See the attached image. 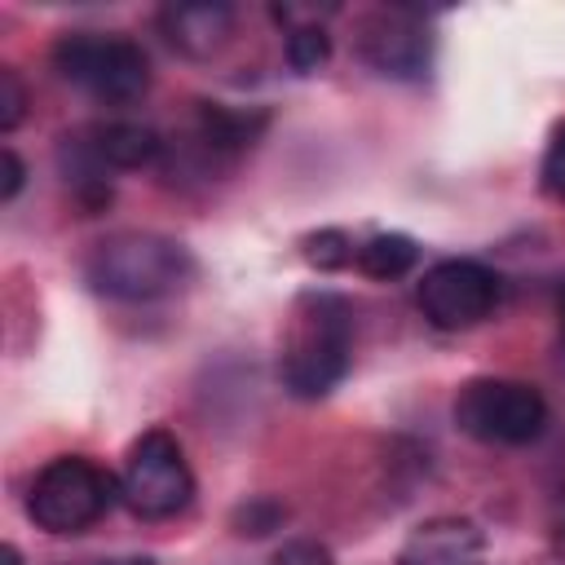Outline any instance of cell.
<instances>
[{
  "label": "cell",
  "mask_w": 565,
  "mask_h": 565,
  "mask_svg": "<svg viewBox=\"0 0 565 565\" xmlns=\"http://www.w3.org/2000/svg\"><path fill=\"white\" fill-rule=\"evenodd\" d=\"M194 278V256L185 243L168 238V234H150V230H119L106 234L102 243L88 247L84 256V282L106 296V300H124V305H141V300H159L181 291Z\"/></svg>",
  "instance_id": "6da1fadb"
},
{
  "label": "cell",
  "mask_w": 565,
  "mask_h": 565,
  "mask_svg": "<svg viewBox=\"0 0 565 565\" xmlns=\"http://www.w3.org/2000/svg\"><path fill=\"white\" fill-rule=\"evenodd\" d=\"M353 362V305L335 291H305L282 335V384L313 402L327 397Z\"/></svg>",
  "instance_id": "7a4b0ae2"
},
{
  "label": "cell",
  "mask_w": 565,
  "mask_h": 565,
  "mask_svg": "<svg viewBox=\"0 0 565 565\" xmlns=\"http://www.w3.org/2000/svg\"><path fill=\"white\" fill-rule=\"evenodd\" d=\"M53 71L106 106H132L150 88V57L115 31H66L53 44Z\"/></svg>",
  "instance_id": "3957f363"
},
{
  "label": "cell",
  "mask_w": 565,
  "mask_h": 565,
  "mask_svg": "<svg viewBox=\"0 0 565 565\" xmlns=\"http://www.w3.org/2000/svg\"><path fill=\"white\" fill-rule=\"evenodd\" d=\"M115 494L119 481H110L106 468L84 455H57L35 472L26 490V516L49 534H79L110 512Z\"/></svg>",
  "instance_id": "277c9868"
},
{
  "label": "cell",
  "mask_w": 565,
  "mask_h": 565,
  "mask_svg": "<svg viewBox=\"0 0 565 565\" xmlns=\"http://www.w3.org/2000/svg\"><path fill=\"white\" fill-rule=\"evenodd\" d=\"M455 424L486 446H530L547 428V402L525 380L481 375L455 393Z\"/></svg>",
  "instance_id": "5b68a950"
},
{
  "label": "cell",
  "mask_w": 565,
  "mask_h": 565,
  "mask_svg": "<svg viewBox=\"0 0 565 565\" xmlns=\"http://www.w3.org/2000/svg\"><path fill=\"white\" fill-rule=\"evenodd\" d=\"M119 499L146 521H163L190 508L194 472L185 463L181 441L168 428H150L128 446L119 468Z\"/></svg>",
  "instance_id": "8992f818"
},
{
  "label": "cell",
  "mask_w": 565,
  "mask_h": 565,
  "mask_svg": "<svg viewBox=\"0 0 565 565\" xmlns=\"http://www.w3.org/2000/svg\"><path fill=\"white\" fill-rule=\"evenodd\" d=\"M419 313L437 327V331H468L477 322H486L499 300H503V278L468 256H450L424 269L419 287H415Z\"/></svg>",
  "instance_id": "52a82bcc"
},
{
  "label": "cell",
  "mask_w": 565,
  "mask_h": 565,
  "mask_svg": "<svg viewBox=\"0 0 565 565\" xmlns=\"http://www.w3.org/2000/svg\"><path fill=\"white\" fill-rule=\"evenodd\" d=\"M428 26L415 9H375L362 22V57L393 79H419L428 71Z\"/></svg>",
  "instance_id": "ba28073f"
},
{
  "label": "cell",
  "mask_w": 565,
  "mask_h": 565,
  "mask_svg": "<svg viewBox=\"0 0 565 565\" xmlns=\"http://www.w3.org/2000/svg\"><path fill=\"white\" fill-rule=\"evenodd\" d=\"M486 534L468 516H433L411 530L397 552V565H481Z\"/></svg>",
  "instance_id": "9c48e42d"
},
{
  "label": "cell",
  "mask_w": 565,
  "mask_h": 565,
  "mask_svg": "<svg viewBox=\"0 0 565 565\" xmlns=\"http://www.w3.org/2000/svg\"><path fill=\"white\" fill-rule=\"evenodd\" d=\"M159 31L185 57H212L234 35V9L221 0H185L159 13Z\"/></svg>",
  "instance_id": "30bf717a"
},
{
  "label": "cell",
  "mask_w": 565,
  "mask_h": 565,
  "mask_svg": "<svg viewBox=\"0 0 565 565\" xmlns=\"http://www.w3.org/2000/svg\"><path fill=\"white\" fill-rule=\"evenodd\" d=\"M88 150L97 154V163L110 172H132V168H150L163 154V137L150 124H132V119H115L88 132Z\"/></svg>",
  "instance_id": "8fae6325"
},
{
  "label": "cell",
  "mask_w": 565,
  "mask_h": 565,
  "mask_svg": "<svg viewBox=\"0 0 565 565\" xmlns=\"http://www.w3.org/2000/svg\"><path fill=\"white\" fill-rule=\"evenodd\" d=\"M265 128V115L260 110H230V106H216V102H203L199 106V146L207 159H234L243 154Z\"/></svg>",
  "instance_id": "7c38bea8"
},
{
  "label": "cell",
  "mask_w": 565,
  "mask_h": 565,
  "mask_svg": "<svg viewBox=\"0 0 565 565\" xmlns=\"http://www.w3.org/2000/svg\"><path fill=\"white\" fill-rule=\"evenodd\" d=\"M415 260H419V243L411 234H397V230L371 234L366 243H358V256H353V265L366 278H380V282H393V278L411 274Z\"/></svg>",
  "instance_id": "4fadbf2b"
},
{
  "label": "cell",
  "mask_w": 565,
  "mask_h": 565,
  "mask_svg": "<svg viewBox=\"0 0 565 565\" xmlns=\"http://www.w3.org/2000/svg\"><path fill=\"white\" fill-rule=\"evenodd\" d=\"M327 57H331V35H327V26H318V22H296V26L287 31V66H291L296 75H313Z\"/></svg>",
  "instance_id": "5bb4252c"
},
{
  "label": "cell",
  "mask_w": 565,
  "mask_h": 565,
  "mask_svg": "<svg viewBox=\"0 0 565 565\" xmlns=\"http://www.w3.org/2000/svg\"><path fill=\"white\" fill-rule=\"evenodd\" d=\"M353 256H358V247L344 230H318L305 238V260L318 269H344V265H353Z\"/></svg>",
  "instance_id": "9a60e30c"
},
{
  "label": "cell",
  "mask_w": 565,
  "mask_h": 565,
  "mask_svg": "<svg viewBox=\"0 0 565 565\" xmlns=\"http://www.w3.org/2000/svg\"><path fill=\"white\" fill-rule=\"evenodd\" d=\"M282 516H287V508H282V503H274V499H252L247 508H238V512H234V525H238V534L260 539V534L278 530V525H282Z\"/></svg>",
  "instance_id": "2e32d148"
},
{
  "label": "cell",
  "mask_w": 565,
  "mask_h": 565,
  "mask_svg": "<svg viewBox=\"0 0 565 565\" xmlns=\"http://www.w3.org/2000/svg\"><path fill=\"white\" fill-rule=\"evenodd\" d=\"M26 115V84L13 66H0V128L13 132Z\"/></svg>",
  "instance_id": "e0dca14e"
},
{
  "label": "cell",
  "mask_w": 565,
  "mask_h": 565,
  "mask_svg": "<svg viewBox=\"0 0 565 565\" xmlns=\"http://www.w3.org/2000/svg\"><path fill=\"white\" fill-rule=\"evenodd\" d=\"M539 181L552 199H565V124L552 132L547 150H543V168H539Z\"/></svg>",
  "instance_id": "ac0fdd59"
},
{
  "label": "cell",
  "mask_w": 565,
  "mask_h": 565,
  "mask_svg": "<svg viewBox=\"0 0 565 565\" xmlns=\"http://www.w3.org/2000/svg\"><path fill=\"white\" fill-rule=\"evenodd\" d=\"M274 565H335L331 547L318 543V539H287L278 552H274Z\"/></svg>",
  "instance_id": "d6986e66"
},
{
  "label": "cell",
  "mask_w": 565,
  "mask_h": 565,
  "mask_svg": "<svg viewBox=\"0 0 565 565\" xmlns=\"http://www.w3.org/2000/svg\"><path fill=\"white\" fill-rule=\"evenodd\" d=\"M0 163H4L0 199L9 203V199H18V190H22V181H26V168H22V159H18V150H13V146H4V150H0Z\"/></svg>",
  "instance_id": "ffe728a7"
},
{
  "label": "cell",
  "mask_w": 565,
  "mask_h": 565,
  "mask_svg": "<svg viewBox=\"0 0 565 565\" xmlns=\"http://www.w3.org/2000/svg\"><path fill=\"white\" fill-rule=\"evenodd\" d=\"M556 322H561V344H565V278L556 287Z\"/></svg>",
  "instance_id": "44dd1931"
},
{
  "label": "cell",
  "mask_w": 565,
  "mask_h": 565,
  "mask_svg": "<svg viewBox=\"0 0 565 565\" xmlns=\"http://www.w3.org/2000/svg\"><path fill=\"white\" fill-rule=\"evenodd\" d=\"M4 565H22V556H18V547H13V543H4Z\"/></svg>",
  "instance_id": "7402d4cb"
}]
</instances>
